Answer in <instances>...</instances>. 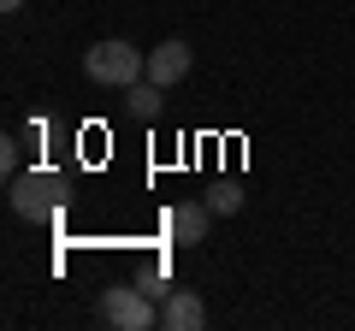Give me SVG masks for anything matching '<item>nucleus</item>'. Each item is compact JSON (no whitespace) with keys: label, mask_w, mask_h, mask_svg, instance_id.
Masks as SVG:
<instances>
[{"label":"nucleus","mask_w":355,"mask_h":331,"mask_svg":"<svg viewBox=\"0 0 355 331\" xmlns=\"http://www.w3.org/2000/svg\"><path fill=\"white\" fill-rule=\"evenodd\" d=\"M190 42H160V48L148 53V83H160V89H178L184 77H190Z\"/></svg>","instance_id":"obj_4"},{"label":"nucleus","mask_w":355,"mask_h":331,"mask_svg":"<svg viewBox=\"0 0 355 331\" xmlns=\"http://www.w3.org/2000/svg\"><path fill=\"white\" fill-rule=\"evenodd\" d=\"M207 219H214V207L207 202H178L172 213H166V237L184 249V242H202L207 237Z\"/></svg>","instance_id":"obj_5"},{"label":"nucleus","mask_w":355,"mask_h":331,"mask_svg":"<svg viewBox=\"0 0 355 331\" xmlns=\"http://www.w3.org/2000/svg\"><path fill=\"white\" fill-rule=\"evenodd\" d=\"M160 107H166V89H160V83H148V77L125 89V113L142 118V125H154V118H160Z\"/></svg>","instance_id":"obj_7"},{"label":"nucleus","mask_w":355,"mask_h":331,"mask_svg":"<svg viewBox=\"0 0 355 331\" xmlns=\"http://www.w3.org/2000/svg\"><path fill=\"white\" fill-rule=\"evenodd\" d=\"M101 319H107L113 331H148V325H160V307H154V296L130 278V284L101 290Z\"/></svg>","instance_id":"obj_3"},{"label":"nucleus","mask_w":355,"mask_h":331,"mask_svg":"<svg viewBox=\"0 0 355 331\" xmlns=\"http://www.w3.org/2000/svg\"><path fill=\"white\" fill-rule=\"evenodd\" d=\"M6 195H12V213L18 219H53L65 207V178L48 172V166H36V172H18Z\"/></svg>","instance_id":"obj_2"},{"label":"nucleus","mask_w":355,"mask_h":331,"mask_svg":"<svg viewBox=\"0 0 355 331\" xmlns=\"http://www.w3.org/2000/svg\"><path fill=\"white\" fill-rule=\"evenodd\" d=\"M18 6H24V0H0V12H18Z\"/></svg>","instance_id":"obj_10"},{"label":"nucleus","mask_w":355,"mask_h":331,"mask_svg":"<svg viewBox=\"0 0 355 331\" xmlns=\"http://www.w3.org/2000/svg\"><path fill=\"white\" fill-rule=\"evenodd\" d=\"M137 284H142V290H148V296H172V290H166V272H160V267H148V272H142Z\"/></svg>","instance_id":"obj_9"},{"label":"nucleus","mask_w":355,"mask_h":331,"mask_svg":"<svg viewBox=\"0 0 355 331\" xmlns=\"http://www.w3.org/2000/svg\"><path fill=\"white\" fill-rule=\"evenodd\" d=\"M160 325L166 331H202L207 325V302L196 290H172V296H166V307H160Z\"/></svg>","instance_id":"obj_6"},{"label":"nucleus","mask_w":355,"mask_h":331,"mask_svg":"<svg viewBox=\"0 0 355 331\" xmlns=\"http://www.w3.org/2000/svg\"><path fill=\"white\" fill-rule=\"evenodd\" d=\"M207 207H214L219 219H231V213H243V184H237V178H225V184H214V190H207Z\"/></svg>","instance_id":"obj_8"},{"label":"nucleus","mask_w":355,"mask_h":331,"mask_svg":"<svg viewBox=\"0 0 355 331\" xmlns=\"http://www.w3.org/2000/svg\"><path fill=\"white\" fill-rule=\"evenodd\" d=\"M83 77L89 83H101V89H130V83H142L148 77V53L130 48V42H95V48L83 53Z\"/></svg>","instance_id":"obj_1"}]
</instances>
